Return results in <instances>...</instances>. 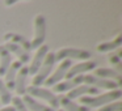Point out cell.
<instances>
[{
  "instance_id": "6da1fadb",
  "label": "cell",
  "mask_w": 122,
  "mask_h": 111,
  "mask_svg": "<svg viewBox=\"0 0 122 111\" xmlns=\"http://www.w3.org/2000/svg\"><path fill=\"white\" fill-rule=\"evenodd\" d=\"M122 97V90L116 89V90H109L102 94L95 95V97H81L80 102L83 106L88 108H95V107H102V106L112 103L114 101H119V98Z\"/></svg>"
},
{
  "instance_id": "7a4b0ae2",
  "label": "cell",
  "mask_w": 122,
  "mask_h": 111,
  "mask_svg": "<svg viewBox=\"0 0 122 111\" xmlns=\"http://www.w3.org/2000/svg\"><path fill=\"white\" fill-rule=\"evenodd\" d=\"M25 94L30 95V97L36 98V99H43L49 103L47 106H50L53 110H58L59 108V101L58 95L54 94L50 89L47 88H41V86H26V93Z\"/></svg>"
},
{
  "instance_id": "3957f363",
  "label": "cell",
  "mask_w": 122,
  "mask_h": 111,
  "mask_svg": "<svg viewBox=\"0 0 122 111\" xmlns=\"http://www.w3.org/2000/svg\"><path fill=\"white\" fill-rule=\"evenodd\" d=\"M54 64H55V55H54V52L49 51V54L46 55L42 65L40 67L37 73L33 76V86H41V85H43V82L47 80V77L53 72Z\"/></svg>"
},
{
  "instance_id": "277c9868",
  "label": "cell",
  "mask_w": 122,
  "mask_h": 111,
  "mask_svg": "<svg viewBox=\"0 0 122 111\" xmlns=\"http://www.w3.org/2000/svg\"><path fill=\"white\" fill-rule=\"evenodd\" d=\"M55 61H63V60H71V59H79V60H91L92 54L84 48H74V47H66L61 48L58 52H54Z\"/></svg>"
},
{
  "instance_id": "5b68a950",
  "label": "cell",
  "mask_w": 122,
  "mask_h": 111,
  "mask_svg": "<svg viewBox=\"0 0 122 111\" xmlns=\"http://www.w3.org/2000/svg\"><path fill=\"white\" fill-rule=\"evenodd\" d=\"M46 39V17L43 14H37L34 17V37L30 41L32 50H37L45 45Z\"/></svg>"
},
{
  "instance_id": "8992f818",
  "label": "cell",
  "mask_w": 122,
  "mask_h": 111,
  "mask_svg": "<svg viewBox=\"0 0 122 111\" xmlns=\"http://www.w3.org/2000/svg\"><path fill=\"white\" fill-rule=\"evenodd\" d=\"M83 82L85 85H89L93 86L96 89H108V90H116L119 89V85L117 84L113 80H105V79H100V77H96L93 74H84V79Z\"/></svg>"
},
{
  "instance_id": "52a82bcc",
  "label": "cell",
  "mask_w": 122,
  "mask_h": 111,
  "mask_svg": "<svg viewBox=\"0 0 122 111\" xmlns=\"http://www.w3.org/2000/svg\"><path fill=\"white\" fill-rule=\"evenodd\" d=\"M71 67H72L71 60H63L61 64H59L58 68L55 69V72L47 77V80L43 82V85H46L47 88H50V86L56 85L58 82H61V80H63L64 77H66L67 72H68V69L71 68Z\"/></svg>"
},
{
  "instance_id": "ba28073f",
  "label": "cell",
  "mask_w": 122,
  "mask_h": 111,
  "mask_svg": "<svg viewBox=\"0 0 122 111\" xmlns=\"http://www.w3.org/2000/svg\"><path fill=\"white\" fill-rule=\"evenodd\" d=\"M96 68V61L93 60H85V61H80V63L72 65L71 68L68 69L66 74V80H70V79H74L76 76H83L84 73L89 71H93Z\"/></svg>"
},
{
  "instance_id": "9c48e42d",
  "label": "cell",
  "mask_w": 122,
  "mask_h": 111,
  "mask_svg": "<svg viewBox=\"0 0 122 111\" xmlns=\"http://www.w3.org/2000/svg\"><path fill=\"white\" fill-rule=\"evenodd\" d=\"M95 95H98V89L93 86H89V85H85V84H81L79 86H76L75 89L70 90L67 93L66 97L68 99L74 101L76 98H81V97H95Z\"/></svg>"
},
{
  "instance_id": "30bf717a",
  "label": "cell",
  "mask_w": 122,
  "mask_h": 111,
  "mask_svg": "<svg viewBox=\"0 0 122 111\" xmlns=\"http://www.w3.org/2000/svg\"><path fill=\"white\" fill-rule=\"evenodd\" d=\"M47 54H49V46H46V45L41 46L40 48L36 50V54H34V56H33L32 61H30V65L28 67V68H29V74L34 76V74L37 73V71L40 69V67L42 65V63H43V60H45Z\"/></svg>"
},
{
  "instance_id": "8fae6325",
  "label": "cell",
  "mask_w": 122,
  "mask_h": 111,
  "mask_svg": "<svg viewBox=\"0 0 122 111\" xmlns=\"http://www.w3.org/2000/svg\"><path fill=\"white\" fill-rule=\"evenodd\" d=\"M83 79H84V74H83V76H76V77H74V79H70V80L61 81V82H58L56 85H54L51 92H53L54 94H55V93L62 94V93L70 92V90L75 89L76 86L81 85V84H83Z\"/></svg>"
},
{
  "instance_id": "7c38bea8",
  "label": "cell",
  "mask_w": 122,
  "mask_h": 111,
  "mask_svg": "<svg viewBox=\"0 0 122 111\" xmlns=\"http://www.w3.org/2000/svg\"><path fill=\"white\" fill-rule=\"evenodd\" d=\"M28 76H29V68H28V65H22L21 68L19 69V72H17L16 82H15V90H16V93H17V97L25 95V93H26Z\"/></svg>"
},
{
  "instance_id": "4fadbf2b",
  "label": "cell",
  "mask_w": 122,
  "mask_h": 111,
  "mask_svg": "<svg viewBox=\"0 0 122 111\" xmlns=\"http://www.w3.org/2000/svg\"><path fill=\"white\" fill-rule=\"evenodd\" d=\"M22 67V64L20 63L19 60L16 61H12L11 67L8 68V71L5 72V74H4V84H5V86L8 88V90L11 92V90H15V82H16V76H17V72H19V69Z\"/></svg>"
},
{
  "instance_id": "5bb4252c",
  "label": "cell",
  "mask_w": 122,
  "mask_h": 111,
  "mask_svg": "<svg viewBox=\"0 0 122 111\" xmlns=\"http://www.w3.org/2000/svg\"><path fill=\"white\" fill-rule=\"evenodd\" d=\"M4 47L7 48V51H8L11 55H15L17 56V60L20 61V63L24 65L25 63H28V60L30 59V55L28 51H25L24 48H21L20 46H17L16 43H12V42H7L5 45H3Z\"/></svg>"
},
{
  "instance_id": "9a60e30c",
  "label": "cell",
  "mask_w": 122,
  "mask_h": 111,
  "mask_svg": "<svg viewBox=\"0 0 122 111\" xmlns=\"http://www.w3.org/2000/svg\"><path fill=\"white\" fill-rule=\"evenodd\" d=\"M93 71H95V74H93V76L100 77V79H105V80H113V81H116L119 86L122 85L121 73L114 71L113 68H95Z\"/></svg>"
},
{
  "instance_id": "2e32d148",
  "label": "cell",
  "mask_w": 122,
  "mask_h": 111,
  "mask_svg": "<svg viewBox=\"0 0 122 111\" xmlns=\"http://www.w3.org/2000/svg\"><path fill=\"white\" fill-rule=\"evenodd\" d=\"M59 106H62L63 111H91V108L85 107L83 105H79L75 101H71L66 97V95H59L58 97Z\"/></svg>"
},
{
  "instance_id": "e0dca14e",
  "label": "cell",
  "mask_w": 122,
  "mask_h": 111,
  "mask_svg": "<svg viewBox=\"0 0 122 111\" xmlns=\"http://www.w3.org/2000/svg\"><path fill=\"white\" fill-rule=\"evenodd\" d=\"M21 98H22V101H24L26 108L30 111H55V110H53L50 106H46V105H43V103L38 102L36 98L30 97V95H28V94L22 95Z\"/></svg>"
},
{
  "instance_id": "ac0fdd59",
  "label": "cell",
  "mask_w": 122,
  "mask_h": 111,
  "mask_svg": "<svg viewBox=\"0 0 122 111\" xmlns=\"http://www.w3.org/2000/svg\"><path fill=\"white\" fill-rule=\"evenodd\" d=\"M11 64H12V55L1 45L0 46V79L4 77V74L11 67Z\"/></svg>"
},
{
  "instance_id": "d6986e66",
  "label": "cell",
  "mask_w": 122,
  "mask_h": 111,
  "mask_svg": "<svg viewBox=\"0 0 122 111\" xmlns=\"http://www.w3.org/2000/svg\"><path fill=\"white\" fill-rule=\"evenodd\" d=\"M5 39H8V42L16 43L17 46H20L21 48H24L25 51L30 52L32 51V46H30V41H28V38L22 37L20 34H15V33H8V34L4 35Z\"/></svg>"
},
{
  "instance_id": "ffe728a7",
  "label": "cell",
  "mask_w": 122,
  "mask_h": 111,
  "mask_svg": "<svg viewBox=\"0 0 122 111\" xmlns=\"http://www.w3.org/2000/svg\"><path fill=\"white\" fill-rule=\"evenodd\" d=\"M122 45V35H117L113 41H109V42H104L97 45V51L100 52H110V51H114L116 48H119Z\"/></svg>"
},
{
  "instance_id": "44dd1931",
  "label": "cell",
  "mask_w": 122,
  "mask_h": 111,
  "mask_svg": "<svg viewBox=\"0 0 122 111\" xmlns=\"http://www.w3.org/2000/svg\"><path fill=\"white\" fill-rule=\"evenodd\" d=\"M11 99H12L11 92H9L8 88L5 86L4 81L0 79V102H1V105H3V106H9Z\"/></svg>"
},
{
  "instance_id": "7402d4cb",
  "label": "cell",
  "mask_w": 122,
  "mask_h": 111,
  "mask_svg": "<svg viewBox=\"0 0 122 111\" xmlns=\"http://www.w3.org/2000/svg\"><path fill=\"white\" fill-rule=\"evenodd\" d=\"M11 103H12V107L15 108V111H28V108H26V106H25L21 97H17V95L16 97H12Z\"/></svg>"
},
{
  "instance_id": "603a6c76",
  "label": "cell",
  "mask_w": 122,
  "mask_h": 111,
  "mask_svg": "<svg viewBox=\"0 0 122 111\" xmlns=\"http://www.w3.org/2000/svg\"><path fill=\"white\" fill-rule=\"evenodd\" d=\"M100 111H122V102L121 101H114L112 103L100 107Z\"/></svg>"
},
{
  "instance_id": "cb8c5ba5",
  "label": "cell",
  "mask_w": 122,
  "mask_h": 111,
  "mask_svg": "<svg viewBox=\"0 0 122 111\" xmlns=\"http://www.w3.org/2000/svg\"><path fill=\"white\" fill-rule=\"evenodd\" d=\"M108 60H109V63L112 64V67H113L114 71L119 72V69H121V67H122V63H121V59H119V56L112 54V55H109Z\"/></svg>"
},
{
  "instance_id": "d4e9b609",
  "label": "cell",
  "mask_w": 122,
  "mask_h": 111,
  "mask_svg": "<svg viewBox=\"0 0 122 111\" xmlns=\"http://www.w3.org/2000/svg\"><path fill=\"white\" fill-rule=\"evenodd\" d=\"M0 111H15V108L12 106H3V107L0 108Z\"/></svg>"
},
{
  "instance_id": "484cf974",
  "label": "cell",
  "mask_w": 122,
  "mask_h": 111,
  "mask_svg": "<svg viewBox=\"0 0 122 111\" xmlns=\"http://www.w3.org/2000/svg\"><path fill=\"white\" fill-rule=\"evenodd\" d=\"M12 4H16V1H5V5H12Z\"/></svg>"
},
{
  "instance_id": "4316f807",
  "label": "cell",
  "mask_w": 122,
  "mask_h": 111,
  "mask_svg": "<svg viewBox=\"0 0 122 111\" xmlns=\"http://www.w3.org/2000/svg\"><path fill=\"white\" fill-rule=\"evenodd\" d=\"M55 111H63V110H55Z\"/></svg>"
}]
</instances>
